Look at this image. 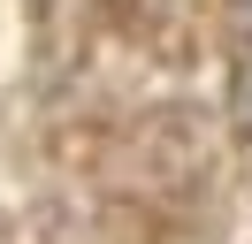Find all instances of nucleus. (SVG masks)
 <instances>
[{
  "label": "nucleus",
  "mask_w": 252,
  "mask_h": 244,
  "mask_svg": "<svg viewBox=\"0 0 252 244\" xmlns=\"http://www.w3.org/2000/svg\"><path fill=\"white\" fill-rule=\"evenodd\" d=\"M229 115H237V130L252 137V46L237 54V69H229Z\"/></svg>",
  "instance_id": "nucleus-1"
},
{
  "label": "nucleus",
  "mask_w": 252,
  "mask_h": 244,
  "mask_svg": "<svg viewBox=\"0 0 252 244\" xmlns=\"http://www.w3.org/2000/svg\"><path fill=\"white\" fill-rule=\"evenodd\" d=\"M237 23H245V30H252V0H237Z\"/></svg>",
  "instance_id": "nucleus-2"
}]
</instances>
